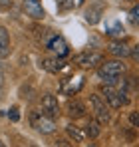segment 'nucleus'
<instances>
[{"label": "nucleus", "instance_id": "f257e3e1", "mask_svg": "<svg viewBox=\"0 0 139 147\" xmlns=\"http://www.w3.org/2000/svg\"><path fill=\"white\" fill-rule=\"evenodd\" d=\"M95 70H97V76L103 80V84H107V86H117L119 78L127 72V66L123 64V60L113 58V60H103Z\"/></svg>", "mask_w": 139, "mask_h": 147}, {"label": "nucleus", "instance_id": "f03ea898", "mask_svg": "<svg viewBox=\"0 0 139 147\" xmlns=\"http://www.w3.org/2000/svg\"><path fill=\"white\" fill-rule=\"evenodd\" d=\"M99 96L109 105V109H119V107H123V105L129 103V96L119 86H107V84H103L101 90H99Z\"/></svg>", "mask_w": 139, "mask_h": 147}, {"label": "nucleus", "instance_id": "7ed1b4c3", "mask_svg": "<svg viewBox=\"0 0 139 147\" xmlns=\"http://www.w3.org/2000/svg\"><path fill=\"white\" fill-rule=\"evenodd\" d=\"M90 107H92V111H93V119L99 123V125H105V123L111 119L109 105L103 101V98L99 94H90Z\"/></svg>", "mask_w": 139, "mask_h": 147}, {"label": "nucleus", "instance_id": "20e7f679", "mask_svg": "<svg viewBox=\"0 0 139 147\" xmlns=\"http://www.w3.org/2000/svg\"><path fill=\"white\" fill-rule=\"evenodd\" d=\"M101 62H103V54L97 52V50H84V52H80V54L74 56V64L80 66V68H84V70H93Z\"/></svg>", "mask_w": 139, "mask_h": 147}, {"label": "nucleus", "instance_id": "39448f33", "mask_svg": "<svg viewBox=\"0 0 139 147\" xmlns=\"http://www.w3.org/2000/svg\"><path fill=\"white\" fill-rule=\"evenodd\" d=\"M30 123H32V127H34L38 133H42V135H50V133L56 131V119L50 117V115H46L44 111H32Z\"/></svg>", "mask_w": 139, "mask_h": 147}, {"label": "nucleus", "instance_id": "423d86ee", "mask_svg": "<svg viewBox=\"0 0 139 147\" xmlns=\"http://www.w3.org/2000/svg\"><path fill=\"white\" fill-rule=\"evenodd\" d=\"M44 46H46V50L52 52L56 58H66L70 54V44L62 34H50V38L44 42Z\"/></svg>", "mask_w": 139, "mask_h": 147}, {"label": "nucleus", "instance_id": "0eeeda50", "mask_svg": "<svg viewBox=\"0 0 139 147\" xmlns=\"http://www.w3.org/2000/svg\"><path fill=\"white\" fill-rule=\"evenodd\" d=\"M84 84H86L84 76H68L60 82V92L64 96H78L80 90L84 88Z\"/></svg>", "mask_w": 139, "mask_h": 147}, {"label": "nucleus", "instance_id": "6e6552de", "mask_svg": "<svg viewBox=\"0 0 139 147\" xmlns=\"http://www.w3.org/2000/svg\"><path fill=\"white\" fill-rule=\"evenodd\" d=\"M40 105H42V111L46 115H50V117H54V119H58L60 113H62V107L58 103V98L52 96V94H44L42 99H40Z\"/></svg>", "mask_w": 139, "mask_h": 147}, {"label": "nucleus", "instance_id": "1a4fd4ad", "mask_svg": "<svg viewBox=\"0 0 139 147\" xmlns=\"http://www.w3.org/2000/svg\"><path fill=\"white\" fill-rule=\"evenodd\" d=\"M22 10L32 20H44V16H46L42 0H22Z\"/></svg>", "mask_w": 139, "mask_h": 147}, {"label": "nucleus", "instance_id": "9d476101", "mask_svg": "<svg viewBox=\"0 0 139 147\" xmlns=\"http://www.w3.org/2000/svg\"><path fill=\"white\" fill-rule=\"evenodd\" d=\"M66 113H68L70 119H80V117H86V113H88V107H86V103L82 101V99L78 98H70L66 101Z\"/></svg>", "mask_w": 139, "mask_h": 147}, {"label": "nucleus", "instance_id": "9b49d317", "mask_svg": "<svg viewBox=\"0 0 139 147\" xmlns=\"http://www.w3.org/2000/svg\"><path fill=\"white\" fill-rule=\"evenodd\" d=\"M101 16H103V2L101 0H95V2H92L88 8H86V14H84V18H86V22L88 24H99L101 22Z\"/></svg>", "mask_w": 139, "mask_h": 147}, {"label": "nucleus", "instance_id": "f8f14e48", "mask_svg": "<svg viewBox=\"0 0 139 147\" xmlns=\"http://www.w3.org/2000/svg\"><path fill=\"white\" fill-rule=\"evenodd\" d=\"M107 52H109L111 56L119 58V60H123V58H127V56L131 54V48H129L127 42H123V40H111V42L107 44Z\"/></svg>", "mask_w": 139, "mask_h": 147}, {"label": "nucleus", "instance_id": "ddd939ff", "mask_svg": "<svg viewBox=\"0 0 139 147\" xmlns=\"http://www.w3.org/2000/svg\"><path fill=\"white\" fill-rule=\"evenodd\" d=\"M40 66L50 74H60L66 68L64 60H62V58H56V56H54V58H42V60H40Z\"/></svg>", "mask_w": 139, "mask_h": 147}, {"label": "nucleus", "instance_id": "4468645a", "mask_svg": "<svg viewBox=\"0 0 139 147\" xmlns=\"http://www.w3.org/2000/svg\"><path fill=\"white\" fill-rule=\"evenodd\" d=\"M10 32L6 30V26L0 24V60H4V58H8L10 56Z\"/></svg>", "mask_w": 139, "mask_h": 147}, {"label": "nucleus", "instance_id": "2eb2a0df", "mask_svg": "<svg viewBox=\"0 0 139 147\" xmlns=\"http://www.w3.org/2000/svg\"><path fill=\"white\" fill-rule=\"evenodd\" d=\"M66 135L74 143H84L86 141V133H84V127L76 125V123H68L66 125Z\"/></svg>", "mask_w": 139, "mask_h": 147}, {"label": "nucleus", "instance_id": "dca6fc26", "mask_svg": "<svg viewBox=\"0 0 139 147\" xmlns=\"http://www.w3.org/2000/svg\"><path fill=\"white\" fill-rule=\"evenodd\" d=\"M84 133H86V137H90V139H95V137H99V133H101V127H99V123L95 121V119H88L86 125H84Z\"/></svg>", "mask_w": 139, "mask_h": 147}, {"label": "nucleus", "instance_id": "f3484780", "mask_svg": "<svg viewBox=\"0 0 139 147\" xmlns=\"http://www.w3.org/2000/svg\"><path fill=\"white\" fill-rule=\"evenodd\" d=\"M74 6H76V0H58L60 12H70V10H74Z\"/></svg>", "mask_w": 139, "mask_h": 147}, {"label": "nucleus", "instance_id": "a211bd4d", "mask_svg": "<svg viewBox=\"0 0 139 147\" xmlns=\"http://www.w3.org/2000/svg\"><path fill=\"white\" fill-rule=\"evenodd\" d=\"M129 20H131V24H133V26H139V2L129 10Z\"/></svg>", "mask_w": 139, "mask_h": 147}, {"label": "nucleus", "instance_id": "6ab92c4d", "mask_svg": "<svg viewBox=\"0 0 139 147\" xmlns=\"http://www.w3.org/2000/svg\"><path fill=\"white\" fill-rule=\"evenodd\" d=\"M8 117H10L12 121H20V109H18V105H12V107H10Z\"/></svg>", "mask_w": 139, "mask_h": 147}, {"label": "nucleus", "instance_id": "aec40b11", "mask_svg": "<svg viewBox=\"0 0 139 147\" xmlns=\"http://www.w3.org/2000/svg\"><path fill=\"white\" fill-rule=\"evenodd\" d=\"M129 123H131V127H139V111L129 113Z\"/></svg>", "mask_w": 139, "mask_h": 147}, {"label": "nucleus", "instance_id": "412c9836", "mask_svg": "<svg viewBox=\"0 0 139 147\" xmlns=\"http://www.w3.org/2000/svg\"><path fill=\"white\" fill-rule=\"evenodd\" d=\"M54 147H74V143L68 139H58V141H54Z\"/></svg>", "mask_w": 139, "mask_h": 147}, {"label": "nucleus", "instance_id": "4be33fe9", "mask_svg": "<svg viewBox=\"0 0 139 147\" xmlns=\"http://www.w3.org/2000/svg\"><path fill=\"white\" fill-rule=\"evenodd\" d=\"M129 56H131V58H133V60H135V62L139 64V44L131 48V54H129Z\"/></svg>", "mask_w": 139, "mask_h": 147}, {"label": "nucleus", "instance_id": "5701e85b", "mask_svg": "<svg viewBox=\"0 0 139 147\" xmlns=\"http://www.w3.org/2000/svg\"><path fill=\"white\" fill-rule=\"evenodd\" d=\"M119 32H121V34H123V26H113V30H111V32H107V34H111V36H117V34H119Z\"/></svg>", "mask_w": 139, "mask_h": 147}, {"label": "nucleus", "instance_id": "b1692460", "mask_svg": "<svg viewBox=\"0 0 139 147\" xmlns=\"http://www.w3.org/2000/svg\"><path fill=\"white\" fill-rule=\"evenodd\" d=\"M12 6V0H0V8H10Z\"/></svg>", "mask_w": 139, "mask_h": 147}, {"label": "nucleus", "instance_id": "393cba45", "mask_svg": "<svg viewBox=\"0 0 139 147\" xmlns=\"http://www.w3.org/2000/svg\"><path fill=\"white\" fill-rule=\"evenodd\" d=\"M78 2H80V4H84V2H86V0H78Z\"/></svg>", "mask_w": 139, "mask_h": 147}, {"label": "nucleus", "instance_id": "a878e982", "mask_svg": "<svg viewBox=\"0 0 139 147\" xmlns=\"http://www.w3.org/2000/svg\"><path fill=\"white\" fill-rule=\"evenodd\" d=\"M0 147H6V145H4V143H2V141H0Z\"/></svg>", "mask_w": 139, "mask_h": 147}]
</instances>
